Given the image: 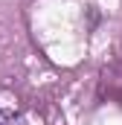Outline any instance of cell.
Returning a JSON list of instances; mask_svg holds the SVG:
<instances>
[{
    "mask_svg": "<svg viewBox=\"0 0 122 125\" xmlns=\"http://www.w3.org/2000/svg\"><path fill=\"white\" fill-rule=\"evenodd\" d=\"M0 125H26V119L15 111H0Z\"/></svg>",
    "mask_w": 122,
    "mask_h": 125,
    "instance_id": "1",
    "label": "cell"
}]
</instances>
